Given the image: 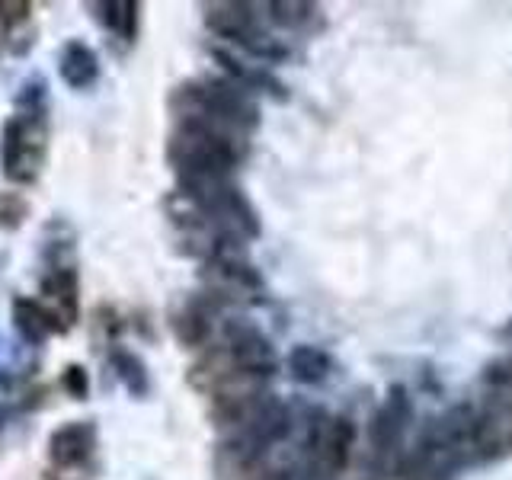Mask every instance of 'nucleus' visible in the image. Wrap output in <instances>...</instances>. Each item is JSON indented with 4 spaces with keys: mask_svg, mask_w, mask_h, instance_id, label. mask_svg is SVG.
<instances>
[{
    "mask_svg": "<svg viewBox=\"0 0 512 480\" xmlns=\"http://www.w3.org/2000/svg\"><path fill=\"white\" fill-rule=\"evenodd\" d=\"M330 368H333L330 356L324 349H317V346H295L292 356H288V372H292V378L301 381V384L327 381Z\"/></svg>",
    "mask_w": 512,
    "mask_h": 480,
    "instance_id": "nucleus-16",
    "label": "nucleus"
},
{
    "mask_svg": "<svg viewBox=\"0 0 512 480\" xmlns=\"http://www.w3.org/2000/svg\"><path fill=\"white\" fill-rule=\"evenodd\" d=\"M250 480H311V477H308V468H304V464L285 461V464H260Z\"/></svg>",
    "mask_w": 512,
    "mask_h": 480,
    "instance_id": "nucleus-20",
    "label": "nucleus"
},
{
    "mask_svg": "<svg viewBox=\"0 0 512 480\" xmlns=\"http://www.w3.org/2000/svg\"><path fill=\"white\" fill-rule=\"evenodd\" d=\"M48 154V119L45 109H20L4 125L0 144V164L4 176L16 186H29L39 180Z\"/></svg>",
    "mask_w": 512,
    "mask_h": 480,
    "instance_id": "nucleus-5",
    "label": "nucleus"
},
{
    "mask_svg": "<svg viewBox=\"0 0 512 480\" xmlns=\"http://www.w3.org/2000/svg\"><path fill=\"white\" fill-rule=\"evenodd\" d=\"M224 349L231 352V359L240 372L256 375V378H269L279 365L272 343L250 324H231L228 333H224Z\"/></svg>",
    "mask_w": 512,
    "mask_h": 480,
    "instance_id": "nucleus-9",
    "label": "nucleus"
},
{
    "mask_svg": "<svg viewBox=\"0 0 512 480\" xmlns=\"http://www.w3.org/2000/svg\"><path fill=\"white\" fill-rule=\"evenodd\" d=\"M202 282L208 285L212 301H234V304H253L263 301L266 285L244 256L231 247H221L215 256H208L202 269Z\"/></svg>",
    "mask_w": 512,
    "mask_h": 480,
    "instance_id": "nucleus-8",
    "label": "nucleus"
},
{
    "mask_svg": "<svg viewBox=\"0 0 512 480\" xmlns=\"http://www.w3.org/2000/svg\"><path fill=\"white\" fill-rule=\"evenodd\" d=\"M413 420V404L404 388H391V394L381 400V407L372 416V429H368V439L378 455H391L394 448L404 439V432Z\"/></svg>",
    "mask_w": 512,
    "mask_h": 480,
    "instance_id": "nucleus-11",
    "label": "nucleus"
},
{
    "mask_svg": "<svg viewBox=\"0 0 512 480\" xmlns=\"http://www.w3.org/2000/svg\"><path fill=\"white\" fill-rule=\"evenodd\" d=\"M170 324L183 346H205V340L212 336V311L202 298H192L180 311H173Z\"/></svg>",
    "mask_w": 512,
    "mask_h": 480,
    "instance_id": "nucleus-15",
    "label": "nucleus"
},
{
    "mask_svg": "<svg viewBox=\"0 0 512 480\" xmlns=\"http://www.w3.org/2000/svg\"><path fill=\"white\" fill-rule=\"evenodd\" d=\"M13 327L29 346H42L52 333H64L58 320L42 308V301H32V298L13 301Z\"/></svg>",
    "mask_w": 512,
    "mask_h": 480,
    "instance_id": "nucleus-14",
    "label": "nucleus"
},
{
    "mask_svg": "<svg viewBox=\"0 0 512 480\" xmlns=\"http://www.w3.org/2000/svg\"><path fill=\"white\" fill-rule=\"evenodd\" d=\"M29 212L26 199H20L16 192H7V196H0V224H7V228H16Z\"/></svg>",
    "mask_w": 512,
    "mask_h": 480,
    "instance_id": "nucleus-23",
    "label": "nucleus"
},
{
    "mask_svg": "<svg viewBox=\"0 0 512 480\" xmlns=\"http://www.w3.org/2000/svg\"><path fill=\"white\" fill-rule=\"evenodd\" d=\"M109 365L112 372H116V378L125 384V391L132 397H144L151 391V378H148V368H144V362L135 356V352L128 349H112L109 352Z\"/></svg>",
    "mask_w": 512,
    "mask_h": 480,
    "instance_id": "nucleus-17",
    "label": "nucleus"
},
{
    "mask_svg": "<svg viewBox=\"0 0 512 480\" xmlns=\"http://www.w3.org/2000/svg\"><path fill=\"white\" fill-rule=\"evenodd\" d=\"M96 452V426L93 423H68L52 432L48 439V461L52 471H93L90 461Z\"/></svg>",
    "mask_w": 512,
    "mask_h": 480,
    "instance_id": "nucleus-10",
    "label": "nucleus"
},
{
    "mask_svg": "<svg viewBox=\"0 0 512 480\" xmlns=\"http://www.w3.org/2000/svg\"><path fill=\"white\" fill-rule=\"evenodd\" d=\"M61 388L68 391L74 400H84L90 391V381H87V368L84 365H68L61 375Z\"/></svg>",
    "mask_w": 512,
    "mask_h": 480,
    "instance_id": "nucleus-22",
    "label": "nucleus"
},
{
    "mask_svg": "<svg viewBox=\"0 0 512 480\" xmlns=\"http://www.w3.org/2000/svg\"><path fill=\"white\" fill-rule=\"evenodd\" d=\"M269 16L285 29H308L317 23L320 10L314 4H298V0H279V4H266Z\"/></svg>",
    "mask_w": 512,
    "mask_h": 480,
    "instance_id": "nucleus-19",
    "label": "nucleus"
},
{
    "mask_svg": "<svg viewBox=\"0 0 512 480\" xmlns=\"http://www.w3.org/2000/svg\"><path fill=\"white\" fill-rule=\"evenodd\" d=\"M138 4L135 0H112L103 4V23L116 32L122 42H135L138 39Z\"/></svg>",
    "mask_w": 512,
    "mask_h": 480,
    "instance_id": "nucleus-18",
    "label": "nucleus"
},
{
    "mask_svg": "<svg viewBox=\"0 0 512 480\" xmlns=\"http://www.w3.org/2000/svg\"><path fill=\"white\" fill-rule=\"evenodd\" d=\"M253 4H237V0H224V4H205V26L221 39H231L240 48H247L256 58H285V48L266 36L260 26V16L253 13Z\"/></svg>",
    "mask_w": 512,
    "mask_h": 480,
    "instance_id": "nucleus-6",
    "label": "nucleus"
},
{
    "mask_svg": "<svg viewBox=\"0 0 512 480\" xmlns=\"http://www.w3.org/2000/svg\"><path fill=\"white\" fill-rule=\"evenodd\" d=\"M244 151V138L224 135L208 125L186 119H180L167 144V157L176 170V180H189V176H231Z\"/></svg>",
    "mask_w": 512,
    "mask_h": 480,
    "instance_id": "nucleus-2",
    "label": "nucleus"
},
{
    "mask_svg": "<svg viewBox=\"0 0 512 480\" xmlns=\"http://www.w3.org/2000/svg\"><path fill=\"white\" fill-rule=\"evenodd\" d=\"M58 71H61V80L74 90H87L96 84V77H100V61H96V52L90 45L71 39L68 45L61 48V58H58Z\"/></svg>",
    "mask_w": 512,
    "mask_h": 480,
    "instance_id": "nucleus-13",
    "label": "nucleus"
},
{
    "mask_svg": "<svg viewBox=\"0 0 512 480\" xmlns=\"http://www.w3.org/2000/svg\"><path fill=\"white\" fill-rule=\"evenodd\" d=\"M173 112L186 122H199L215 128V132L244 138L247 132L256 128V106L247 96V90L234 84V80H202V84H183L176 87Z\"/></svg>",
    "mask_w": 512,
    "mask_h": 480,
    "instance_id": "nucleus-1",
    "label": "nucleus"
},
{
    "mask_svg": "<svg viewBox=\"0 0 512 480\" xmlns=\"http://www.w3.org/2000/svg\"><path fill=\"white\" fill-rule=\"evenodd\" d=\"M352 439L356 429L346 416H320L308 432V448H304V468L311 480H340L349 464Z\"/></svg>",
    "mask_w": 512,
    "mask_h": 480,
    "instance_id": "nucleus-7",
    "label": "nucleus"
},
{
    "mask_svg": "<svg viewBox=\"0 0 512 480\" xmlns=\"http://www.w3.org/2000/svg\"><path fill=\"white\" fill-rule=\"evenodd\" d=\"M0 423H4V420H0Z\"/></svg>",
    "mask_w": 512,
    "mask_h": 480,
    "instance_id": "nucleus-24",
    "label": "nucleus"
},
{
    "mask_svg": "<svg viewBox=\"0 0 512 480\" xmlns=\"http://www.w3.org/2000/svg\"><path fill=\"white\" fill-rule=\"evenodd\" d=\"M512 455V359H496L480 378L474 410V458L496 461Z\"/></svg>",
    "mask_w": 512,
    "mask_h": 480,
    "instance_id": "nucleus-3",
    "label": "nucleus"
},
{
    "mask_svg": "<svg viewBox=\"0 0 512 480\" xmlns=\"http://www.w3.org/2000/svg\"><path fill=\"white\" fill-rule=\"evenodd\" d=\"M42 308L52 314L61 330H71L80 314V285L71 266H58L42 279Z\"/></svg>",
    "mask_w": 512,
    "mask_h": 480,
    "instance_id": "nucleus-12",
    "label": "nucleus"
},
{
    "mask_svg": "<svg viewBox=\"0 0 512 480\" xmlns=\"http://www.w3.org/2000/svg\"><path fill=\"white\" fill-rule=\"evenodd\" d=\"M474 458V410L455 407L432 423L413 455V474L445 480Z\"/></svg>",
    "mask_w": 512,
    "mask_h": 480,
    "instance_id": "nucleus-4",
    "label": "nucleus"
},
{
    "mask_svg": "<svg viewBox=\"0 0 512 480\" xmlns=\"http://www.w3.org/2000/svg\"><path fill=\"white\" fill-rule=\"evenodd\" d=\"M29 20H32L29 0H0V23H4V29H16Z\"/></svg>",
    "mask_w": 512,
    "mask_h": 480,
    "instance_id": "nucleus-21",
    "label": "nucleus"
}]
</instances>
